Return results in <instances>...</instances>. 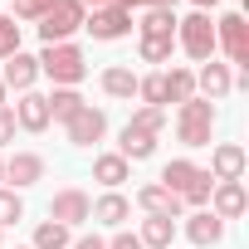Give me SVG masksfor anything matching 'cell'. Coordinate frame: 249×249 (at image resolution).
<instances>
[{
    "label": "cell",
    "mask_w": 249,
    "mask_h": 249,
    "mask_svg": "<svg viewBox=\"0 0 249 249\" xmlns=\"http://www.w3.org/2000/svg\"><path fill=\"white\" fill-rule=\"evenodd\" d=\"M39 73H49L59 88H73V83L88 73L83 49H78V44H44V54H39Z\"/></svg>",
    "instance_id": "6da1fadb"
},
{
    "label": "cell",
    "mask_w": 249,
    "mask_h": 249,
    "mask_svg": "<svg viewBox=\"0 0 249 249\" xmlns=\"http://www.w3.org/2000/svg\"><path fill=\"white\" fill-rule=\"evenodd\" d=\"M176 35H181V49L196 59V64H210L215 59V20L205 15V10H196L191 20H176Z\"/></svg>",
    "instance_id": "7a4b0ae2"
},
{
    "label": "cell",
    "mask_w": 249,
    "mask_h": 249,
    "mask_svg": "<svg viewBox=\"0 0 249 249\" xmlns=\"http://www.w3.org/2000/svg\"><path fill=\"white\" fill-rule=\"evenodd\" d=\"M210 127H215V103H205V98H191V103H181L176 137H181L186 147H210Z\"/></svg>",
    "instance_id": "3957f363"
},
{
    "label": "cell",
    "mask_w": 249,
    "mask_h": 249,
    "mask_svg": "<svg viewBox=\"0 0 249 249\" xmlns=\"http://www.w3.org/2000/svg\"><path fill=\"white\" fill-rule=\"evenodd\" d=\"M83 20H88V10L73 5V0H64V5H54V10L39 20V35H44V44H69V35L83 30Z\"/></svg>",
    "instance_id": "277c9868"
},
{
    "label": "cell",
    "mask_w": 249,
    "mask_h": 249,
    "mask_svg": "<svg viewBox=\"0 0 249 249\" xmlns=\"http://www.w3.org/2000/svg\"><path fill=\"white\" fill-rule=\"evenodd\" d=\"M215 44H225L230 64L249 69V25H244V15H225V20H215Z\"/></svg>",
    "instance_id": "5b68a950"
},
{
    "label": "cell",
    "mask_w": 249,
    "mask_h": 249,
    "mask_svg": "<svg viewBox=\"0 0 249 249\" xmlns=\"http://www.w3.org/2000/svg\"><path fill=\"white\" fill-rule=\"evenodd\" d=\"M64 127H69V142H73V147H93V142H103V132H107V112L83 103Z\"/></svg>",
    "instance_id": "8992f818"
},
{
    "label": "cell",
    "mask_w": 249,
    "mask_h": 249,
    "mask_svg": "<svg viewBox=\"0 0 249 249\" xmlns=\"http://www.w3.org/2000/svg\"><path fill=\"white\" fill-rule=\"evenodd\" d=\"M88 210H93V200H88L83 191H73V186H69V191H59V196L49 200V220H59L64 230H69V225H83V220H88Z\"/></svg>",
    "instance_id": "52a82bcc"
},
{
    "label": "cell",
    "mask_w": 249,
    "mask_h": 249,
    "mask_svg": "<svg viewBox=\"0 0 249 249\" xmlns=\"http://www.w3.org/2000/svg\"><path fill=\"white\" fill-rule=\"evenodd\" d=\"M83 30H93V39H122V35L132 30V15L117 10V5H103V10H93L83 20Z\"/></svg>",
    "instance_id": "ba28073f"
},
{
    "label": "cell",
    "mask_w": 249,
    "mask_h": 249,
    "mask_svg": "<svg viewBox=\"0 0 249 249\" xmlns=\"http://www.w3.org/2000/svg\"><path fill=\"white\" fill-rule=\"evenodd\" d=\"M5 181H10L15 191H25V186L44 181V157H39V152H15V157L5 161Z\"/></svg>",
    "instance_id": "9c48e42d"
},
{
    "label": "cell",
    "mask_w": 249,
    "mask_h": 249,
    "mask_svg": "<svg viewBox=\"0 0 249 249\" xmlns=\"http://www.w3.org/2000/svg\"><path fill=\"white\" fill-rule=\"evenodd\" d=\"M137 205H142L147 215H166V220H181V196H171L161 181L142 186V191H137Z\"/></svg>",
    "instance_id": "30bf717a"
},
{
    "label": "cell",
    "mask_w": 249,
    "mask_h": 249,
    "mask_svg": "<svg viewBox=\"0 0 249 249\" xmlns=\"http://www.w3.org/2000/svg\"><path fill=\"white\" fill-rule=\"evenodd\" d=\"M210 205H215L210 215H220V220H239L249 200H244V186H239V181H215V191H210Z\"/></svg>",
    "instance_id": "8fae6325"
},
{
    "label": "cell",
    "mask_w": 249,
    "mask_h": 249,
    "mask_svg": "<svg viewBox=\"0 0 249 249\" xmlns=\"http://www.w3.org/2000/svg\"><path fill=\"white\" fill-rule=\"evenodd\" d=\"M210 176H215V181H239V176H244V147L220 142V147L210 152Z\"/></svg>",
    "instance_id": "7c38bea8"
},
{
    "label": "cell",
    "mask_w": 249,
    "mask_h": 249,
    "mask_svg": "<svg viewBox=\"0 0 249 249\" xmlns=\"http://www.w3.org/2000/svg\"><path fill=\"white\" fill-rule=\"evenodd\" d=\"M186 239L191 244H220L225 239V220L220 215H210V210H196V215H186Z\"/></svg>",
    "instance_id": "4fadbf2b"
},
{
    "label": "cell",
    "mask_w": 249,
    "mask_h": 249,
    "mask_svg": "<svg viewBox=\"0 0 249 249\" xmlns=\"http://www.w3.org/2000/svg\"><path fill=\"white\" fill-rule=\"evenodd\" d=\"M35 78H39V59H35V54H10V59H5V78H0L5 88L30 93V83H35Z\"/></svg>",
    "instance_id": "5bb4252c"
},
{
    "label": "cell",
    "mask_w": 249,
    "mask_h": 249,
    "mask_svg": "<svg viewBox=\"0 0 249 249\" xmlns=\"http://www.w3.org/2000/svg\"><path fill=\"white\" fill-rule=\"evenodd\" d=\"M15 127H25V132H44V127H49V107H44L39 93H25V98H20V107H15Z\"/></svg>",
    "instance_id": "9a60e30c"
},
{
    "label": "cell",
    "mask_w": 249,
    "mask_h": 249,
    "mask_svg": "<svg viewBox=\"0 0 249 249\" xmlns=\"http://www.w3.org/2000/svg\"><path fill=\"white\" fill-rule=\"evenodd\" d=\"M196 88L205 93V103H210V98H225V93L234 88V78H230V64H215V59H210V64L200 69V78H196Z\"/></svg>",
    "instance_id": "2e32d148"
},
{
    "label": "cell",
    "mask_w": 249,
    "mask_h": 249,
    "mask_svg": "<svg viewBox=\"0 0 249 249\" xmlns=\"http://www.w3.org/2000/svg\"><path fill=\"white\" fill-rule=\"evenodd\" d=\"M137 239H142V249H171V239H176V220H166V215H147Z\"/></svg>",
    "instance_id": "e0dca14e"
},
{
    "label": "cell",
    "mask_w": 249,
    "mask_h": 249,
    "mask_svg": "<svg viewBox=\"0 0 249 249\" xmlns=\"http://www.w3.org/2000/svg\"><path fill=\"white\" fill-rule=\"evenodd\" d=\"M152 152H157V137H152V132L122 127V142H117V157H122V161H147Z\"/></svg>",
    "instance_id": "ac0fdd59"
},
{
    "label": "cell",
    "mask_w": 249,
    "mask_h": 249,
    "mask_svg": "<svg viewBox=\"0 0 249 249\" xmlns=\"http://www.w3.org/2000/svg\"><path fill=\"white\" fill-rule=\"evenodd\" d=\"M127 215H132V205L122 200L117 191H107V196H98V200H93V210H88V220H103V225H122V220H127Z\"/></svg>",
    "instance_id": "d6986e66"
},
{
    "label": "cell",
    "mask_w": 249,
    "mask_h": 249,
    "mask_svg": "<svg viewBox=\"0 0 249 249\" xmlns=\"http://www.w3.org/2000/svg\"><path fill=\"white\" fill-rule=\"evenodd\" d=\"M137 30H142V39H171L176 35V10H147Z\"/></svg>",
    "instance_id": "ffe728a7"
},
{
    "label": "cell",
    "mask_w": 249,
    "mask_h": 249,
    "mask_svg": "<svg viewBox=\"0 0 249 249\" xmlns=\"http://www.w3.org/2000/svg\"><path fill=\"white\" fill-rule=\"evenodd\" d=\"M93 181H103L107 191H112V186H122V181H127V161H122L117 152L98 157V161H93Z\"/></svg>",
    "instance_id": "44dd1931"
},
{
    "label": "cell",
    "mask_w": 249,
    "mask_h": 249,
    "mask_svg": "<svg viewBox=\"0 0 249 249\" xmlns=\"http://www.w3.org/2000/svg\"><path fill=\"white\" fill-rule=\"evenodd\" d=\"M44 107H49V122H54V117H59V122H69V117L83 107V98H78L73 88H54V93L44 98Z\"/></svg>",
    "instance_id": "7402d4cb"
},
{
    "label": "cell",
    "mask_w": 249,
    "mask_h": 249,
    "mask_svg": "<svg viewBox=\"0 0 249 249\" xmlns=\"http://www.w3.org/2000/svg\"><path fill=\"white\" fill-rule=\"evenodd\" d=\"M196 98V73L191 69H171L166 73V103H191Z\"/></svg>",
    "instance_id": "603a6c76"
},
{
    "label": "cell",
    "mask_w": 249,
    "mask_h": 249,
    "mask_svg": "<svg viewBox=\"0 0 249 249\" xmlns=\"http://www.w3.org/2000/svg\"><path fill=\"white\" fill-rule=\"evenodd\" d=\"M196 171H200V166H196V161H186V157H181V161H166V171H161V186H166L171 196H181V191L191 186V176H196Z\"/></svg>",
    "instance_id": "cb8c5ba5"
},
{
    "label": "cell",
    "mask_w": 249,
    "mask_h": 249,
    "mask_svg": "<svg viewBox=\"0 0 249 249\" xmlns=\"http://www.w3.org/2000/svg\"><path fill=\"white\" fill-rule=\"evenodd\" d=\"M103 93L107 98H132L137 93V73L132 69H107L103 73Z\"/></svg>",
    "instance_id": "d4e9b609"
},
{
    "label": "cell",
    "mask_w": 249,
    "mask_h": 249,
    "mask_svg": "<svg viewBox=\"0 0 249 249\" xmlns=\"http://www.w3.org/2000/svg\"><path fill=\"white\" fill-rule=\"evenodd\" d=\"M137 98H142L147 107H161V112H166V73H147V78H137Z\"/></svg>",
    "instance_id": "484cf974"
},
{
    "label": "cell",
    "mask_w": 249,
    "mask_h": 249,
    "mask_svg": "<svg viewBox=\"0 0 249 249\" xmlns=\"http://www.w3.org/2000/svg\"><path fill=\"white\" fill-rule=\"evenodd\" d=\"M210 191H215V176H210V171H196L191 186L181 191V205H196V210H200V205H210Z\"/></svg>",
    "instance_id": "4316f807"
},
{
    "label": "cell",
    "mask_w": 249,
    "mask_h": 249,
    "mask_svg": "<svg viewBox=\"0 0 249 249\" xmlns=\"http://www.w3.org/2000/svg\"><path fill=\"white\" fill-rule=\"evenodd\" d=\"M30 249H69V230L59 225V220H44L39 230H35V244Z\"/></svg>",
    "instance_id": "83f0119b"
},
{
    "label": "cell",
    "mask_w": 249,
    "mask_h": 249,
    "mask_svg": "<svg viewBox=\"0 0 249 249\" xmlns=\"http://www.w3.org/2000/svg\"><path fill=\"white\" fill-rule=\"evenodd\" d=\"M127 127H137V132H152V137H157V132L166 127V112H161V107H142V112H132Z\"/></svg>",
    "instance_id": "f1b7e54d"
},
{
    "label": "cell",
    "mask_w": 249,
    "mask_h": 249,
    "mask_svg": "<svg viewBox=\"0 0 249 249\" xmlns=\"http://www.w3.org/2000/svg\"><path fill=\"white\" fill-rule=\"evenodd\" d=\"M25 220V200L15 196V191H0V230L5 225H20Z\"/></svg>",
    "instance_id": "f546056e"
},
{
    "label": "cell",
    "mask_w": 249,
    "mask_h": 249,
    "mask_svg": "<svg viewBox=\"0 0 249 249\" xmlns=\"http://www.w3.org/2000/svg\"><path fill=\"white\" fill-rule=\"evenodd\" d=\"M10 54H20V25L10 15H0V59H10Z\"/></svg>",
    "instance_id": "4dcf8cb0"
},
{
    "label": "cell",
    "mask_w": 249,
    "mask_h": 249,
    "mask_svg": "<svg viewBox=\"0 0 249 249\" xmlns=\"http://www.w3.org/2000/svg\"><path fill=\"white\" fill-rule=\"evenodd\" d=\"M54 5H64V0H15V15H25V20H44Z\"/></svg>",
    "instance_id": "1f68e13d"
},
{
    "label": "cell",
    "mask_w": 249,
    "mask_h": 249,
    "mask_svg": "<svg viewBox=\"0 0 249 249\" xmlns=\"http://www.w3.org/2000/svg\"><path fill=\"white\" fill-rule=\"evenodd\" d=\"M142 59H147V64L171 59V39H142Z\"/></svg>",
    "instance_id": "d6a6232c"
},
{
    "label": "cell",
    "mask_w": 249,
    "mask_h": 249,
    "mask_svg": "<svg viewBox=\"0 0 249 249\" xmlns=\"http://www.w3.org/2000/svg\"><path fill=\"white\" fill-rule=\"evenodd\" d=\"M10 137H15V112H10V107H0V147H5Z\"/></svg>",
    "instance_id": "836d02e7"
},
{
    "label": "cell",
    "mask_w": 249,
    "mask_h": 249,
    "mask_svg": "<svg viewBox=\"0 0 249 249\" xmlns=\"http://www.w3.org/2000/svg\"><path fill=\"white\" fill-rule=\"evenodd\" d=\"M107 249H142V239L137 234H127V230H122V234H112V244Z\"/></svg>",
    "instance_id": "e575fe53"
},
{
    "label": "cell",
    "mask_w": 249,
    "mask_h": 249,
    "mask_svg": "<svg viewBox=\"0 0 249 249\" xmlns=\"http://www.w3.org/2000/svg\"><path fill=\"white\" fill-rule=\"evenodd\" d=\"M73 249H107V239H98V234H83V239H73Z\"/></svg>",
    "instance_id": "d590c367"
},
{
    "label": "cell",
    "mask_w": 249,
    "mask_h": 249,
    "mask_svg": "<svg viewBox=\"0 0 249 249\" xmlns=\"http://www.w3.org/2000/svg\"><path fill=\"white\" fill-rule=\"evenodd\" d=\"M73 5H83V10L93 15V10H103V5H112V0H73Z\"/></svg>",
    "instance_id": "8d00e7d4"
},
{
    "label": "cell",
    "mask_w": 249,
    "mask_h": 249,
    "mask_svg": "<svg viewBox=\"0 0 249 249\" xmlns=\"http://www.w3.org/2000/svg\"><path fill=\"white\" fill-rule=\"evenodd\" d=\"M112 5H117V10H132V5H147V10H152V0H112Z\"/></svg>",
    "instance_id": "74e56055"
},
{
    "label": "cell",
    "mask_w": 249,
    "mask_h": 249,
    "mask_svg": "<svg viewBox=\"0 0 249 249\" xmlns=\"http://www.w3.org/2000/svg\"><path fill=\"white\" fill-rule=\"evenodd\" d=\"M196 5H200V10H210V5H220V0H196Z\"/></svg>",
    "instance_id": "f35d334b"
},
{
    "label": "cell",
    "mask_w": 249,
    "mask_h": 249,
    "mask_svg": "<svg viewBox=\"0 0 249 249\" xmlns=\"http://www.w3.org/2000/svg\"><path fill=\"white\" fill-rule=\"evenodd\" d=\"M0 107H5V83H0Z\"/></svg>",
    "instance_id": "ab89813d"
},
{
    "label": "cell",
    "mask_w": 249,
    "mask_h": 249,
    "mask_svg": "<svg viewBox=\"0 0 249 249\" xmlns=\"http://www.w3.org/2000/svg\"><path fill=\"white\" fill-rule=\"evenodd\" d=\"M0 181H5V161H0Z\"/></svg>",
    "instance_id": "60d3db41"
}]
</instances>
